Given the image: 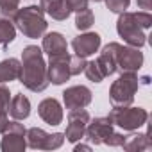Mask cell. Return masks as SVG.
<instances>
[{"label": "cell", "instance_id": "cell-15", "mask_svg": "<svg viewBox=\"0 0 152 152\" xmlns=\"http://www.w3.org/2000/svg\"><path fill=\"white\" fill-rule=\"evenodd\" d=\"M41 38H43V41H41V50H43V54H47L48 57L68 54V43H66V38H64L61 32H45Z\"/></svg>", "mask_w": 152, "mask_h": 152}, {"label": "cell", "instance_id": "cell-5", "mask_svg": "<svg viewBox=\"0 0 152 152\" xmlns=\"http://www.w3.org/2000/svg\"><path fill=\"white\" fill-rule=\"evenodd\" d=\"M109 120L113 122V125L124 129V131H138L140 127H143L148 120V113L143 107H132V106H125V107H113L109 111Z\"/></svg>", "mask_w": 152, "mask_h": 152}, {"label": "cell", "instance_id": "cell-31", "mask_svg": "<svg viewBox=\"0 0 152 152\" xmlns=\"http://www.w3.org/2000/svg\"><path fill=\"white\" fill-rule=\"evenodd\" d=\"M136 4H138V7H140V9H143V11H148V9L152 7L150 0H136Z\"/></svg>", "mask_w": 152, "mask_h": 152}, {"label": "cell", "instance_id": "cell-9", "mask_svg": "<svg viewBox=\"0 0 152 152\" xmlns=\"http://www.w3.org/2000/svg\"><path fill=\"white\" fill-rule=\"evenodd\" d=\"M93 93L88 86L77 84V86H70L63 91V104L66 109H84L91 104Z\"/></svg>", "mask_w": 152, "mask_h": 152}, {"label": "cell", "instance_id": "cell-16", "mask_svg": "<svg viewBox=\"0 0 152 152\" xmlns=\"http://www.w3.org/2000/svg\"><path fill=\"white\" fill-rule=\"evenodd\" d=\"M120 48H122V45L116 43V41L107 43V45L100 50V54H99V57H97L99 64L102 66V70H104V73H106V77L116 73V63H118V52H120Z\"/></svg>", "mask_w": 152, "mask_h": 152}, {"label": "cell", "instance_id": "cell-30", "mask_svg": "<svg viewBox=\"0 0 152 152\" xmlns=\"http://www.w3.org/2000/svg\"><path fill=\"white\" fill-rule=\"evenodd\" d=\"M7 122H9L7 113H0V134H2V132H4V129L7 127Z\"/></svg>", "mask_w": 152, "mask_h": 152}, {"label": "cell", "instance_id": "cell-28", "mask_svg": "<svg viewBox=\"0 0 152 152\" xmlns=\"http://www.w3.org/2000/svg\"><path fill=\"white\" fill-rule=\"evenodd\" d=\"M134 16H136V22H138L145 31L150 29V25H152V15H150L148 11H138V13H134Z\"/></svg>", "mask_w": 152, "mask_h": 152}, {"label": "cell", "instance_id": "cell-32", "mask_svg": "<svg viewBox=\"0 0 152 152\" xmlns=\"http://www.w3.org/2000/svg\"><path fill=\"white\" fill-rule=\"evenodd\" d=\"M73 150H75V152H79V150H86V152H90V150H91V145L79 143V145H75V147H73Z\"/></svg>", "mask_w": 152, "mask_h": 152}, {"label": "cell", "instance_id": "cell-33", "mask_svg": "<svg viewBox=\"0 0 152 152\" xmlns=\"http://www.w3.org/2000/svg\"><path fill=\"white\" fill-rule=\"evenodd\" d=\"M90 2H104V0H90Z\"/></svg>", "mask_w": 152, "mask_h": 152}, {"label": "cell", "instance_id": "cell-29", "mask_svg": "<svg viewBox=\"0 0 152 152\" xmlns=\"http://www.w3.org/2000/svg\"><path fill=\"white\" fill-rule=\"evenodd\" d=\"M124 134H120V132H111L107 138H106V141H104V145H109V147H122V143H124Z\"/></svg>", "mask_w": 152, "mask_h": 152}, {"label": "cell", "instance_id": "cell-21", "mask_svg": "<svg viewBox=\"0 0 152 152\" xmlns=\"http://www.w3.org/2000/svg\"><path fill=\"white\" fill-rule=\"evenodd\" d=\"M15 38H16V27H15L13 20L0 18V47L7 50L9 43H13Z\"/></svg>", "mask_w": 152, "mask_h": 152}, {"label": "cell", "instance_id": "cell-13", "mask_svg": "<svg viewBox=\"0 0 152 152\" xmlns=\"http://www.w3.org/2000/svg\"><path fill=\"white\" fill-rule=\"evenodd\" d=\"M100 43H102V38L99 32H83L72 39V48L81 57H90L95 52H99Z\"/></svg>", "mask_w": 152, "mask_h": 152}, {"label": "cell", "instance_id": "cell-7", "mask_svg": "<svg viewBox=\"0 0 152 152\" xmlns=\"http://www.w3.org/2000/svg\"><path fill=\"white\" fill-rule=\"evenodd\" d=\"M25 140H27V147H31L34 150H56L64 143V134L63 132L48 134L47 131H43L39 127H31V129H27Z\"/></svg>", "mask_w": 152, "mask_h": 152}, {"label": "cell", "instance_id": "cell-24", "mask_svg": "<svg viewBox=\"0 0 152 152\" xmlns=\"http://www.w3.org/2000/svg\"><path fill=\"white\" fill-rule=\"evenodd\" d=\"M20 2L22 0H0V18L13 20L20 9Z\"/></svg>", "mask_w": 152, "mask_h": 152}, {"label": "cell", "instance_id": "cell-17", "mask_svg": "<svg viewBox=\"0 0 152 152\" xmlns=\"http://www.w3.org/2000/svg\"><path fill=\"white\" fill-rule=\"evenodd\" d=\"M39 7L43 9L45 15L57 22H64L72 15V9L66 0H39Z\"/></svg>", "mask_w": 152, "mask_h": 152}, {"label": "cell", "instance_id": "cell-8", "mask_svg": "<svg viewBox=\"0 0 152 152\" xmlns=\"http://www.w3.org/2000/svg\"><path fill=\"white\" fill-rule=\"evenodd\" d=\"M90 113L86 109H70L68 113V124H66V131L63 132L64 134V140L70 141V143H77L84 138V132H86V125L90 122Z\"/></svg>", "mask_w": 152, "mask_h": 152}, {"label": "cell", "instance_id": "cell-12", "mask_svg": "<svg viewBox=\"0 0 152 152\" xmlns=\"http://www.w3.org/2000/svg\"><path fill=\"white\" fill-rule=\"evenodd\" d=\"M68 57H70V54L48 57L47 75H48V83H52L54 86H61L72 77L70 68H68Z\"/></svg>", "mask_w": 152, "mask_h": 152}, {"label": "cell", "instance_id": "cell-1", "mask_svg": "<svg viewBox=\"0 0 152 152\" xmlns=\"http://www.w3.org/2000/svg\"><path fill=\"white\" fill-rule=\"evenodd\" d=\"M18 81L34 93H41L48 88L47 63L43 59V50L38 45H27L22 50V73Z\"/></svg>", "mask_w": 152, "mask_h": 152}, {"label": "cell", "instance_id": "cell-3", "mask_svg": "<svg viewBox=\"0 0 152 152\" xmlns=\"http://www.w3.org/2000/svg\"><path fill=\"white\" fill-rule=\"evenodd\" d=\"M140 88V77L136 72H120L118 79L109 88V102L113 107H125L134 102V95Z\"/></svg>", "mask_w": 152, "mask_h": 152}, {"label": "cell", "instance_id": "cell-27", "mask_svg": "<svg viewBox=\"0 0 152 152\" xmlns=\"http://www.w3.org/2000/svg\"><path fill=\"white\" fill-rule=\"evenodd\" d=\"M9 102H11V91L4 83H0V113H7Z\"/></svg>", "mask_w": 152, "mask_h": 152}, {"label": "cell", "instance_id": "cell-22", "mask_svg": "<svg viewBox=\"0 0 152 152\" xmlns=\"http://www.w3.org/2000/svg\"><path fill=\"white\" fill-rule=\"evenodd\" d=\"M83 73L86 75L88 81H91V83H102L106 79V73H104V70H102V66L99 64L97 59L95 61H86V66H84Z\"/></svg>", "mask_w": 152, "mask_h": 152}, {"label": "cell", "instance_id": "cell-26", "mask_svg": "<svg viewBox=\"0 0 152 152\" xmlns=\"http://www.w3.org/2000/svg\"><path fill=\"white\" fill-rule=\"evenodd\" d=\"M104 2H106V7L115 15H120V13L127 11L129 6H131V0H104Z\"/></svg>", "mask_w": 152, "mask_h": 152}, {"label": "cell", "instance_id": "cell-14", "mask_svg": "<svg viewBox=\"0 0 152 152\" xmlns=\"http://www.w3.org/2000/svg\"><path fill=\"white\" fill-rule=\"evenodd\" d=\"M38 115L39 118L48 124V125H59L64 118V113H63V106L57 99L54 97H48V99H43L39 104H38Z\"/></svg>", "mask_w": 152, "mask_h": 152}, {"label": "cell", "instance_id": "cell-11", "mask_svg": "<svg viewBox=\"0 0 152 152\" xmlns=\"http://www.w3.org/2000/svg\"><path fill=\"white\" fill-rule=\"evenodd\" d=\"M143 66V52L131 45H122L118 52L116 72H140Z\"/></svg>", "mask_w": 152, "mask_h": 152}, {"label": "cell", "instance_id": "cell-10", "mask_svg": "<svg viewBox=\"0 0 152 152\" xmlns=\"http://www.w3.org/2000/svg\"><path fill=\"white\" fill-rule=\"evenodd\" d=\"M113 122L109 120V116H99V118H90L88 125H86V140L93 145H102L106 141V138L115 131L113 129Z\"/></svg>", "mask_w": 152, "mask_h": 152}, {"label": "cell", "instance_id": "cell-4", "mask_svg": "<svg viewBox=\"0 0 152 152\" xmlns=\"http://www.w3.org/2000/svg\"><path fill=\"white\" fill-rule=\"evenodd\" d=\"M116 32L118 36L131 47H136V48H141L145 43H147V31L136 22V16L134 13H129V11H124L118 15V20H116Z\"/></svg>", "mask_w": 152, "mask_h": 152}, {"label": "cell", "instance_id": "cell-25", "mask_svg": "<svg viewBox=\"0 0 152 152\" xmlns=\"http://www.w3.org/2000/svg\"><path fill=\"white\" fill-rule=\"evenodd\" d=\"M86 66V57H81L77 54H73L68 57V68H70V75H81L84 72Z\"/></svg>", "mask_w": 152, "mask_h": 152}, {"label": "cell", "instance_id": "cell-18", "mask_svg": "<svg viewBox=\"0 0 152 152\" xmlns=\"http://www.w3.org/2000/svg\"><path fill=\"white\" fill-rule=\"evenodd\" d=\"M7 113L13 116V120H27L31 115V100L23 93H16L15 97H11Z\"/></svg>", "mask_w": 152, "mask_h": 152}, {"label": "cell", "instance_id": "cell-2", "mask_svg": "<svg viewBox=\"0 0 152 152\" xmlns=\"http://www.w3.org/2000/svg\"><path fill=\"white\" fill-rule=\"evenodd\" d=\"M15 27L29 39H38L47 32V18L45 13L39 6H27V7H20L18 13L13 18Z\"/></svg>", "mask_w": 152, "mask_h": 152}, {"label": "cell", "instance_id": "cell-19", "mask_svg": "<svg viewBox=\"0 0 152 152\" xmlns=\"http://www.w3.org/2000/svg\"><path fill=\"white\" fill-rule=\"evenodd\" d=\"M22 73V61L16 57H7L0 61V83H13L20 79Z\"/></svg>", "mask_w": 152, "mask_h": 152}, {"label": "cell", "instance_id": "cell-6", "mask_svg": "<svg viewBox=\"0 0 152 152\" xmlns=\"http://www.w3.org/2000/svg\"><path fill=\"white\" fill-rule=\"evenodd\" d=\"M27 129L20 120L7 122V127L2 132V140H0V148L2 152H23L27 148V140H25Z\"/></svg>", "mask_w": 152, "mask_h": 152}, {"label": "cell", "instance_id": "cell-23", "mask_svg": "<svg viewBox=\"0 0 152 152\" xmlns=\"http://www.w3.org/2000/svg\"><path fill=\"white\" fill-rule=\"evenodd\" d=\"M93 23H95V15H93L91 9L84 7V9L75 13V27L79 31H88Z\"/></svg>", "mask_w": 152, "mask_h": 152}, {"label": "cell", "instance_id": "cell-20", "mask_svg": "<svg viewBox=\"0 0 152 152\" xmlns=\"http://www.w3.org/2000/svg\"><path fill=\"white\" fill-rule=\"evenodd\" d=\"M122 148L127 150V152H143V150H150L152 148V141L148 138V132L147 134H141V132H134L125 136L124 138V143H122Z\"/></svg>", "mask_w": 152, "mask_h": 152}]
</instances>
